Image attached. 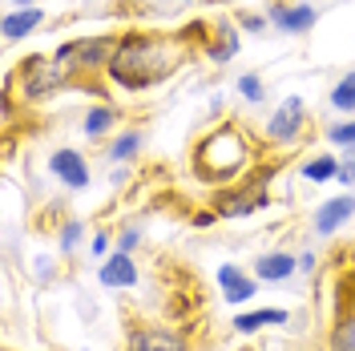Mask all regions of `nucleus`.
I'll return each mask as SVG.
<instances>
[{
  "mask_svg": "<svg viewBox=\"0 0 355 351\" xmlns=\"http://www.w3.org/2000/svg\"><path fill=\"white\" fill-rule=\"evenodd\" d=\"M335 323H355V271H339L335 279Z\"/></svg>",
  "mask_w": 355,
  "mask_h": 351,
  "instance_id": "a211bd4d",
  "label": "nucleus"
},
{
  "mask_svg": "<svg viewBox=\"0 0 355 351\" xmlns=\"http://www.w3.org/2000/svg\"><path fill=\"white\" fill-rule=\"evenodd\" d=\"M279 170H283V162L266 157V162H259L239 182L218 186V194H210V206L218 210V219H250V214H259V210H266L275 202V178H279Z\"/></svg>",
  "mask_w": 355,
  "mask_h": 351,
  "instance_id": "7ed1b4c3",
  "label": "nucleus"
},
{
  "mask_svg": "<svg viewBox=\"0 0 355 351\" xmlns=\"http://www.w3.org/2000/svg\"><path fill=\"white\" fill-rule=\"evenodd\" d=\"M125 351H194L190 339L162 323H133L125 331Z\"/></svg>",
  "mask_w": 355,
  "mask_h": 351,
  "instance_id": "423d86ee",
  "label": "nucleus"
},
{
  "mask_svg": "<svg viewBox=\"0 0 355 351\" xmlns=\"http://www.w3.org/2000/svg\"><path fill=\"white\" fill-rule=\"evenodd\" d=\"M291 323V311L283 307H259V311H243V315H234V335H259L266 327H287Z\"/></svg>",
  "mask_w": 355,
  "mask_h": 351,
  "instance_id": "dca6fc26",
  "label": "nucleus"
},
{
  "mask_svg": "<svg viewBox=\"0 0 355 351\" xmlns=\"http://www.w3.org/2000/svg\"><path fill=\"white\" fill-rule=\"evenodd\" d=\"M234 21H239L243 33H254V37L270 28V17H263V12H234Z\"/></svg>",
  "mask_w": 355,
  "mask_h": 351,
  "instance_id": "b1692460",
  "label": "nucleus"
},
{
  "mask_svg": "<svg viewBox=\"0 0 355 351\" xmlns=\"http://www.w3.org/2000/svg\"><path fill=\"white\" fill-rule=\"evenodd\" d=\"M327 101H331V110L352 113V117H355V69H352V73H343V77L335 81V85H331V97H327Z\"/></svg>",
  "mask_w": 355,
  "mask_h": 351,
  "instance_id": "aec40b11",
  "label": "nucleus"
},
{
  "mask_svg": "<svg viewBox=\"0 0 355 351\" xmlns=\"http://www.w3.org/2000/svg\"><path fill=\"white\" fill-rule=\"evenodd\" d=\"M110 182H113V186H125V182H130V166H113Z\"/></svg>",
  "mask_w": 355,
  "mask_h": 351,
  "instance_id": "c756f323",
  "label": "nucleus"
},
{
  "mask_svg": "<svg viewBox=\"0 0 355 351\" xmlns=\"http://www.w3.org/2000/svg\"><path fill=\"white\" fill-rule=\"evenodd\" d=\"M137 246H141V230H137V226H121V230H117V250L133 255Z\"/></svg>",
  "mask_w": 355,
  "mask_h": 351,
  "instance_id": "393cba45",
  "label": "nucleus"
},
{
  "mask_svg": "<svg viewBox=\"0 0 355 351\" xmlns=\"http://www.w3.org/2000/svg\"><path fill=\"white\" fill-rule=\"evenodd\" d=\"M315 266H319V259H315V250H303V255H299V271H303V275H311Z\"/></svg>",
  "mask_w": 355,
  "mask_h": 351,
  "instance_id": "c85d7f7f",
  "label": "nucleus"
},
{
  "mask_svg": "<svg viewBox=\"0 0 355 351\" xmlns=\"http://www.w3.org/2000/svg\"><path fill=\"white\" fill-rule=\"evenodd\" d=\"M355 214V194H335L327 198L319 210H315V219H311V230L315 234H335L339 226H347Z\"/></svg>",
  "mask_w": 355,
  "mask_h": 351,
  "instance_id": "f8f14e48",
  "label": "nucleus"
},
{
  "mask_svg": "<svg viewBox=\"0 0 355 351\" xmlns=\"http://www.w3.org/2000/svg\"><path fill=\"white\" fill-rule=\"evenodd\" d=\"M239 49H243V28H239V21L222 17V21H214V28H210L202 57H206L210 65H230V61L239 57Z\"/></svg>",
  "mask_w": 355,
  "mask_h": 351,
  "instance_id": "1a4fd4ad",
  "label": "nucleus"
},
{
  "mask_svg": "<svg viewBox=\"0 0 355 351\" xmlns=\"http://www.w3.org/2000/svg\"><path fill=\"white\" fill-rule=\"evenodd\" d=\"M254 166H259V142L246 133L243 121H222L190 146V174L214 190L239 182Z\"/></svg>",
  "mask_w": 355,
  "mask_h": 351,
  "instance_id": "f03ea898",
  "label": "nucleus"
},
{
  "mask_svg": "<svg viewBox=\"0 0 355 351\" xmlns=\"http://www.w3.org/2000/svg\"><path fill=\"white\" fill-rule=\"evenodd\" d=\"M117 126H121V110L113 101H97L81 113V133L89 142H105L110 133H117Z\"/></svg>",
  "mask_w": 355,
  "mask_h": 351,
  "instance_id": "ddd939ff",
  "label": "nucleus"
},
{
  "mask_svg": "<svg viewBox=\"0 0 355 351\" xmlns=\"http://www.w3.org/2000/svg\"><path fill=\"white\" fill-rule=\"evenodd\" d=\"M49 174L57 178L65 190H89V182H93L89 157L81 150H73V146H61V150L49 154Z\"/></svg>",
  "mask_w": 355,
  "mask_h": 351,
  "instance_id": "0eeeda50",
  "label": "nucleus"
},
{
  "mask_svg": "<svg viewBox=\"0 0 355 351\" xmlns=\"http://www.w3.org/2000/svg\"><path fill=\"white\" fill-rule=\"evenodd\" d=\"M141 146H146V133L130 126V130H117L110 142H105V157L117 162V166H130V162H137Z\"/></svg>",
  "mask_w": 355,
  "mask_h": 351,
  "instance_id": "f3484780",
  "label": "nucleus"
},
{
  "mask_svg": "<svg viewBox=\"0 0 355 351\" xmlns=\"http://www.w3.org/2000/svg\"><path fill=\"white\" fill-rule=\"evenodd\" d=\"M303 130H307V101H303L299 93H291L287 101L266 117L263 137L270 142V146H279V150H283V146H299Z\"/></svg>",
  "mask_w": 355,
  "mask_h": 351,
  "instance_id": "39448f33",
  "label": "nucleus"
},
{
  "mask_svg": "<svg viewBox=\"0 0 355 351\" xmlns=\"http://www.w3.org/2000/svg\"><path fill=\"white\" fill-rule=\"evenodd\" d=\"M137 263H133V255H125V250H113V255H105V263H101V271H97V283L110 286V291H130V286H137Z\"/></svg>",
  "mask_w": 355,
  "mask_h": 351,
  "instance_id": "9b49d317",
  "label": "nucleus"
},
{
  "mask_svg": "<svg viewBox=\"0 0 355 351\" xmlns=\"http://www.w3.org/2000/svg\"><path fill=\"white\" fill-rule=\"evenodd\" d=\"M299 174L307 178V182H331L339 178V157L335 154H307V162H299Z\"/></svg>",
  "mask_w": 355,
  "mask_h": 351,
  "instance_id": "6ab92c4d",
  "label": "nucleus"
},
{
  "mask_svg": "<svg viewBox=\"0 0 355 351\" xmlns=\"http://www.w3.org/2000/svg\"><path fill=\"white\" fill-rule=\"evenodd\" d=\"M218 210H214V206H206V210H194V214H190V226H194V230H210V226H218Z\"/></svg>",
  "mask_w": 355,
  "mask_h": 351,
  "instance_id": "bb28decb",
  "label": "nucleus"
},
{
  "mask_svg": "<svg viewBox=\"0 0 355 351\" xmlns=\"http://www.w3.org/2000/svg\"><path fill=\"white\" fill-rule=\"evenodd\" d=\"M254 279L259 283H287L291 275L299 271V255H291V250H266L254 259Z\"/></svg>",
  "mask_w": 355,
  "mask_h": 351,
  "instance_id": "4468645a",
  "label": "nucleus"
},
{
  "mask_svg": "<svg viewBox=\"0 0 355 351\" xmlns=\"http://www.w3.org/2000/svg\"><path fill=\"white\" fill-rule=\"evenodd\" d=\"M174 4H186V0H174Z\"/></svg>",
  "mask_w": 355,
  "mask_h": 351,
  "instance_id": "2f4dec72",
  "label": "nucleus"
},
{
  "mask_svg": "<svg viewBox=\"0 0 355 351\" xmlns=\"http://www.w3.org/2000/svg\"><path fill=\"white\" fill-rule=\"evenodd\" d=\"M335 182L355 186V146H347V154L339 157V178H335Z\"/></svg>",
  "mask_w": 355,
  "mask_h": 351,
  "instance_id": "a878e982",
  "label": "nucleus"
},
{
  "mask_svg": "<svg viewBox=\"0 0 355 351\" xmlns=\"http://www.w3.org/2000/svg\"><path fill=\"white\" fill-rule=\"evenodd\" d=\"M214 21L194 17L182 28H125L117 33L113 57L105 65V85L117 93H146L178 77L206 49Z\"/></svg>",
  "mask_w": 355,
  "mask_h": 351,
  "instance_id": "f257e3e1",
  "label": "nucleus"
},
{
  "mask_svg": "<svg viewBox=\"0 0 355 351\" xmlns=\"http://www.w3.org/2000/svg\"><path fill=\"white\" fill-rule=\"evenodd\" d=\"M12 8H28V4H37V0H8Z\"/></svg>",
  "mask_w": 355,
  "mask_h": 351,
  "instance_id": "7c9ffc66",
  "label": "nucleus"
},
{
  "mask_svg": "<svg viewBox=\"0 0 355 351\" xmlns=\"http://www.w3.org/2000/svg\"><path fill=\"white\" fill-rule=\"evenodd\" d=\"M266 17H270V24H275L279 33H287V37H307L311 28L319 24V8L307 4V0H295V4L275 0V4L266 8Z\"/></svg>",
  "mask_w": 355,
  "mask_h": 351,
  "instance_id": "6e6552de",
  "label": "nucleus"
},
{
  "mask_svg": "<svg viewBox=\"0 0 355 351\" xmlns=\"http://www.w3.org/2000/svg\"><path fill=\"white\" fill-rule=\"evenodd\" d=\"M218 286H222V299H226V303H250V299L259 295L254 271H243L239 263H222L218 266Z\"/></svg>",
  "mask_w": 355,
  "mask_h": 351,
  "instance_id": "9d476101",
  "label": "nucleus"
},
{
  "mask_svg": "<svg viewBox=\"0 0 355 351\" xmlns=\"http://www.w3.org/2000/svg\"><path fill=\"white\" fill-rule=\"evenodd\" d=\"M89 255H93V259H105V255H110V234H105V230H97V234H93Z\"/></svg>",
  "mask_w": 355,
  "mask_h": 351,
  "instance_id": "cd10ccee",
  "label": "nucleus"
},
{
  "mask_svg": "<svg viewBox=\"0 0 355 351\" xmlns=\"http://www.w3.org/2000/svg\"><path fill=\"white\" fill-rule=\"evenodd\" d=\"M323 137H327L331 146H343V150H347V146H355V117H352V121H339V126H327V130H323Z\"/></svg>",
  "mask_w": 355,
  "mask_h": 351,
  "instance_id": "5701e85b",
  "label": "nucleus"
},
{
  "mask_svg": "<svg viewBox=\"0 0 355 351\" xmlns=\"http://www.w3.org/2000/svg\"><path fill=\"white\" fill-rule=\"evenodd\" d=\"M44 21H49V12L41 4H28V8H8L0 28H4V41H21V37H33Z\"/></svg>",
  "mask_w": 355,
  "mask_h": 351,
  "instance_id": "2eb2a0df",
  "label": "nucleus"
},
{
  "mask_svg": "<svg viewBox=\"0 0 355 351\" xmlns=\"http://www.w3.org/2000/svg\"><path fill=\"white\" fill-rule=\"evenodd\" d=\"M4 81L21 85L24 105H37V101H49L53 93L73 89V73H69L65 61H57V53H49V57H44V53H33V57L17 61V69H12Z\"/></svg>",
  "mask_w": 355,
  "mask_h": 351,
  "instance_id": "20e7f679",
  "label": "nucleus"
},
{
  "mask_svg": "<svg viewBox=\"0 0 355 351\" xmlns=\"http://www.w3.org/2000/svg\"><path fill=\"white\" fill-rule=\"evenodd\" d=\"M234 89H239V97L250 101V105H263V97H266V81L259 77V73H243Z\"/></svg>",
  "mask_w": 355,
  "mask_h": 351,
  "instance_id": "4be33fe9",
  "label": "nucleus"
},
{
  "mask_svg": "<svg viewBox=\"0 0 355 351\" xmlns=\"http://www.w3.org/2000/svg\"><path fill=\"white\" fill-rule=\"evenodd\" d=\"M85 239V222L81 219H65V226L57 230V246H61V255H73L77 246Z\"/></svg>",
  "mask_w": 355,
  "mask_h": 351,
  "instance_id": "412c9836",
  "label": "nucleus"
}]
</instances>
